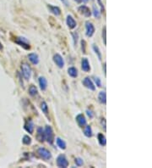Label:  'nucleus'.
<instances>
[{"mask_svg": "<svg viewBox=\"0 0 152 168\" xmlns=\"http://www.w3.org/2000/svg\"><path fill=\"white\" fill-rule=\"evenodd\" d=\"M83 163H84V161H83V160L81 158H76L75 159V164H76V166L81 167L83 165Z\"/></svg>", "mask_w": 152, "mask_h": 168, "instance_id": "c85d7f7f", "label": "nucleus"}, {"mask_svg": "<svg viewBox=\"0 0 152 168\" xmlns=\"http://www.w3.org/2000/svg\"><path fill=\"white\" fill-rule=\"evenodd\" d=\"M81 68L85 72H89L91 70V66L90 63L87 58H83L81 60Z\"/></svg>", "mask_w": 152, "mask_h": 168, "instance_id": "f8f14e48", "label": "nucleus"}, {"mask_svg": "<svg viewBox=\"0 0 152 168\" xmlns=\"http://www.w3.org/2000/svg\"><path fill=\"white\" fill-rule=\"evenodd\" d=\"M86 112H87V115H88V116H89L90 118H92V117H93V116H94V115H93V113H92V111H91V110H86Z\"/></svg>", "mask_w": 152, "mask_h": 168, "instance_id": "72a5a7b5", "label": "nucleus"}, {"mask_svg": "<svg viewBox=\"0 0 152 168\" xmlns=\"http://www.w3.org/2000/svg\"><path fill=\"white\" fill-rule=\"evenodd\" d=\"M66 21H67V25H68V27H69V29H74V28H75L76 26H77L76 21H74V19L71 15H68V16H67Z\"/></svg>", "mask_w": 152, "mask_h": 168, "instance_id": "ddd939ff", "label": "nucleus"}, {"mask_svg": "<svg viewBox=\"0 0 152 168\" xmlns=\"http://www.w3.org/2000/svg\"><path fill=\"white\" fill-rule=\"evenodd\" d=\"M101 124L102 127H104V130H106V120H105V118H102L101 119Z\"/></svg>", "mask_w": 152, "mask_h": 168, "instance_id": "473e14b6", "label": "nucleus"}, {"mask_svg": "<svg viewBox=\"0 0 152 168\" xmlns=\"http://www.w3.org/2000/svg\"><path fill=\"white\" fill-rule=\"evenodd\" d=\"M72 35L74 36V43H77V40H78V34L75 37V33H72Z\"/></svg>", "mask_w": 152, "mask_h": 168, "instance_id": "f704fd0d", "label": "nucleus"}, {"mask_svg": "<svg viewBox=\"0 0 152 168\" xmlns=\"http://www.w3.org/2000/svg\"><path fill=\"white\" fill-rule=\"evenodd\" d=\"M37 154L41 158H42L43 160H46V161H48L52 158L51 152L43 147H41L37 149Z\"/></svg>", "mask_w": 152, "mask_h": 168, "instance_id": "f03ea898", "label": "nucleus"}, {"mask_svg": "<svg viewBox=\"0 0 152 168\" xmlns=\"http://www.w3.org/2000/svg\"><path fill=\"white\" fill-rule=\"evenodd\" d=\"M37 93H38V91H37L36 87L34 85H31L29 88V94H30V96H36L37 94Z\"/></svg>", "mask_w": 152, "mask_h": 168, "instance_id": "5701e85b", "label": "nucleus"}, {"mask_svg": "<svg viewBox=\"0 0 152 168\" xmlns=\"http://www.w3.org/2000/svg\"><path fill=\"white\" fill-rule=\"evenodd\" d=\"M24 128L26 129V131L27 133H29L30 134L33 133V132H34V123H33L31 119H27L26 121L25 125H24Z\"/></svg>", "mask_w": 152, "mask_h": 168, "instance_id": "39448f33", "label": "nucleus"}, {"mask_svg": "<svg viewBox=\"0 0 152 168\" xmlns=\"http://www.w3.org/2000/svg\"><path fill=\"white\" fill-rule=\"evenodd\" d=\"M98 100H99V102L101 104H106L107 103V94H106L105 91H101V92L99 93Z\"/></svg>", "mask_w": 152, "mask_h": 168, "instance_id": "a211bd4d", "label": "nucleus"}, {"mask_svg": "<svg viewBox=\"0 0 152 168\" xmlns=\"http://www.w3.org/2000/svg\"><path fill=\"white\" fill-rule=\"evenodd\" d=\"M56 142H57L58 146L61 149H66V143H65L62 138H60V137H57Z\"/></svg>", "mask_w": 152, "mask_h": 168, "instance_id": "4be33fe9", "label": "nucleus"}, {"mask_svg": "<svg viewBox=\"0 0 152 168\" xmlns=\"http://www.w3.org/2000/svg\"><path fill=\"white\" fill-rule=\"evenodd\" d=\"M76 122L80 127H84L86 125V119L83 114H79L76 116Z\"/></svg>", "mask_w": 152, "mask_h": 168, "instance_id": "9b49d317", "label": "nucleus"}, {"mask_svg": "<svg viewBox=\"0 0 152 168\" xmlns=\"http://www.w3.org/2000/svg\"><path fill=\"white\" fill-rule=\"evenodd\" d=\"M68 73L71 77H77L78 76V70L75 67H70L68 69Z\"/></svg>", "mask_w": 152, "mask_h": 168, "instance_id": "6ab92c4d", "label": "nucleus"}, {"mask_svg": "<svg viewBox=\"0 0 152 168\" xmlns=\"http://www.w3.org/2000/svg\"><path fill=\"white\" fill-rule=\"evenodd\" d=\"M53 61L55 62V64L59 68H63L64 66V60H63V57L59 54H56L53 56Z\"/></svg>", "mask_w": 152, "mask_h": 168, "instance_id": "9d476101", "label": "nucleus"}, {"mask_svg": "<svg viewBox=\"0 0 152 168\" xmlns=\"http://www.w3.org/2000/svg\"><path fill=\"white\" fill-rule=\"evenodd\" d=\"M93 15H94V16L95 17V18H100V16H101V13H100V11H99V9L96 8V6L94 4L93 5Z\"/></svg>", "mask_w": 152, "mask_h": 168, "instance_id": "a878e982", "label": "nucleus"}, {"mask_svg": "<svg viewBox=\"0 0 152 168\" xmlns=\"http://www.w3.org/2000/svg\"><path fill=\"white\" fill-rule=\"evenodd\" d=\"M94 80H95V82L96 84V86H98L99 88L101 87V79L99 77H94Z\"/></svg>", "mask_w": 152, "mask_h": 168, "instance_id": "c756f323", "label": "nucleus"}, {"mask_svg": "<svg viewBox=\"0 0 152 168\" xmlns=\"http://www.w3.org/2000/svg\"><path fill=\"white\" fill-rule=\"evenodd\" d=\"M47 7H48L49 10H50V12H52L53 15H55L56 16H59V15H60L61 10L59 7H56V6H52V5H48Z\"/></svg>", "mask_w": 152, "mask_h": 168, "instance_id": "f3484780", "label": "nucleus"}, {"mask_svg": "<svg viewBox=\"0 0 152 168\" xmlns=\"http://www.w3.org/2000/svg\"><path fill=\"white\" fill-rule=\"evenodd\" d=\"M15 42L18 43L19 45L22 46L26 49H30V44L25 37H17V39L15 40Z\"/></svg>", "mask_w": 152, "mask_h": 168, "instance_id": "423d86ee", "label": "nucleus"}, {"mask_svg": "<svg viewBox=\"0 0 152 168\" xmlns=\"http://www.w3.org/2000/svg\"><path fill=\"white\" fill-rule=\"evenodd\" d=\"M93 49H94V51H95V54L97 55V57H98L99 60H101V51H100V49H99L98 46H96L95 44H94V45H93Z\"/></svg>", "mask_w": 152, "mask_h": 168, "instance_id": "393cba45", "label": "nucleus"}, {"mask_svg": "<svg viewBox=\"0 0 152 168\" xmlns=\"http://www.w3.org/2000/svg\"><path fill=\"white\" fill-rule=\"evenodd\" d=\"M21 70L24 77L26 80H29L31 77V68L30 67V66L26 63H23L21 65Z\"/></svg>", "mask_w": 152, "mask_h": 168, "instance_id": "7ed1b4c3", "label": "nucleus"}, {"mask_svg": "<svg viewBox=\"0 0 152 168\" xmlns=\"http://www.w3.org/2000/svg\"><path fill=\"white\" fill-rule=\"evenodd\" d=\"M107 27H104V28H103V30H102V39H103V42H104V44L106 45L107 44Z\"/></svg>", "mask_w": 152, "mask_h": 168, "instance_id": "cd10ccee", "label": "nucleus"}, {"mask_svg": "<svg viewBox=\"0 0 152 168\" xmlns=\"http://www.w3.org/2000/svg\"><path fill=\"white\" fill-rule=\"evenodd\" d=\"M44 133H45V140H47L49 143L52 144L54 139V133H53V128L50 126H46Z\"/></svg>", "mask_w": 152, "mask_h": 168, "instance_id": "f257e3e1", "label": "nucleus"}, {"mask_svg": "<svg viewBox=\"0 0 152 168\" xmlns=\"http://www.w3.org/2000/svg\"><path fill=\"white\" fill-rule=\"evenodd\" d=\"M82 1H83L84 3H87V2H88L89 0H82Z\"/></svg>", "mask_w": 152, "mask_h": 168, "instance_id": "58836bf2", "label": "nucleus"}, {"mask_svg": "<svg viewBox=\"0 0 152 168\" xmlns=\"http://www.w3.org/2000/svg\"><path fill=\"white\" fill-rule=\"evenodd\" d=\"M61 1H62L63 3H64L66 5H68V1H67V0H61Z\"/></svg>", "mask_w": 152, "mask_h": 168, "instance_id": "c9c22d12", "label": "nucleus"}, {"mask_svg": "<svg viewBox=\"0 0 152 168\" xmlns=\"http://www.w3.org/2000/svg\"><path fill=\"white\" fill-rule=\"evenodd\" d=\"M84 134L86 135L87 137H92V129H91V126H86L85 127V129H84Z\"/></svg>", "mask_w": 152, "mask_h": 168, "instance_id": "412c9836", "label": "nucleus"}, {"mask_svg": "<svg viewBox=\"0 0 152 168\" xmlns=\"http://www.w3.org/2000/svg\"><path fill=\"white\" fill-rule=\"evenodd\" d=\"M86 36L88 37H91L93 36V34L95 33V27L93 26V24L90 21H86Z\"/></svg>", "mask_w": 152, "mask_h": 168, "instance_id": "6e6552de", "label": "nucleus"}, {"mask_svg": "<svg viewBox=\"0 0 152 168\" xmlns=\"http://www.w3.org/2000/svg\"><path fill=\"white\" fill-rule=\"evenodd\" d=\"M81 44H82V51H83L84 54H86V41L82 40V41H81Z\"/></svg>", "mask_w": 152, "mask_h": 168, "instance_id": "7c9ffc66", "label": "nucleus"}, {"mask_svg": "<svg viewBox=\"0 0 152 168\" xmlns=\"http://www.w3.org/2000/svg\"><path fill=\"white\" fill-rule=\"evenodd\" d=\"M41 109L42 112L45 115H47L48 114V106H47V103L45 101L41 102Z\"/></svg>", "mask_w": 152, "mask_h": 168, "instance_id": "b1692460", "label": "nucleus"}, {"mask_svg": "<svg viewBox=\"0 0 152 168\" xmlns=\"http://www.w3.org/2000/svg\"><path fill=\"white\" fill-rule=\"evenodd\" d=\"M98 1V3H99V5H100V7H101V12H104V6H103V3H101V0H97Z\"/></svg>", "mask_w": 152, "mask_h": 168, "instance_id": "2f4dec72", "label": "nucleus"}, {"mask_svg": "<svg viewBox=\"0 0 152 168\" xmlns=\"http://www.w3.org/2000/svg\"><path fill=\"white\" fill-rule=\"evenodd\" d=\"M78 11L81 15H83L84 16H86V17H90L91 15V11L90 10V9L88 7L85 6V5H82V6L79 7L78 8Z\"/></svg>", "mask_w": 152, "mask_h": 168, "instance_id": "1a4fd4ad", "label": "nucleus"}, {"mask_svg": "<svg viewBox=\"0 0 152 168\" xmlns=\"http://www.w3.org/2000/svg\"><path fill=\"white\" fill-rule=\"evenodd\" d=\"M36 138L40 142H43L45 140V133L44 130L42 127H38L37 128V134H36Z\"/></svg>", "mask_w": 152, "mask_h": 168, "instance_id": "2eb2a0df", "label": "nucleus"}, {"mask_svg": "<svg viewBox=\"0 0 152 168\" xmlns=\"http://www.w3.org/2000/svg\"><path fill=\"white\" fill-rule=\"evenodd\" d=\"M0 50H3V45H2L1 42H0Z\"/></svg>", "mask_w": 152, "mask_h": 168, "instance_id": "4c0bfd02", "label": "nucleus"}, {"mask_svg": "<svg viewBox=\"0 0 152 168\" xmlns=\"http://www.w3.org/2000/svg\"><path fill=\"white\" fill-rule=\"evenodd\" d=\"M39 85L40 88L42 91H45L47 88V81L45 77L43 76H40L39 77Z\"/></svg>", "mask_w": 152, "mask_h": 168, "instance_id": "4468645a", "label": "nucleus"}, {"mask_svg": "<svg viewBox=\"0 0 152 168\" xmlns=\"http://www.w3.org/2000/svg\"><path fill=\"white\" fill-rule=\"evenodd\" d=\"M28 58H29V60H30L33 65H37L39 63V57L36 54H33V53L30 54L28 55Z\"/></svg>", "mask_w": 152, "mask_h": 168, "instance_id": "dca6fc26", "label": "nucleus"}, {"mask_svg": "<svg viewBox=\"0 0 152 168\" xmlns=\"http://www.w3.org/2000/svg\"><path fill=\"white\" fill-rule=\"evenodd\" d=\"M97 138H98V141H99V143L101 145V146H105L107 144V140H106V137L102 133H99L97 135Z\"/></svg>", "mask_w": 152, "mask_h": 168, "instance_id": "aec40b11", "label": "nucleus"}, {"mask_svg": "<svg viewBox=\"0 0 152 168\" xmlns=\"http://www.w3.org/2000/svg\"><path fill=\"white\" fill-rule=\"evenodd\" d=\"M57 165L59 167L66 168L68 166V161L64 155H60L57 158Z\"/></svg>", "mask_w": 152, "mask_h": 168, "instance_id": "20e7f679", "label": "nucleus"}, {"mask_svg": "<svg viewBox=\"0 0 152 168\" xmlns=\"http://www.w3.org/2000/svg\"><path fill=\"white\" fill-rule=\"evenodd\" d=\"M83 85L86 87V88H87L88 89H90L91 91H95V85H94V83H93V82L91 80V78L90 77H86L84 80H83Z\"/></svg>", "mask_w": 152, "mask_h": 168, "instance_id": "0eeeda50", "label": "nucleus"}, {"mask_svg": "<svg viewBox=\"0 0 152 168\" xmlns=\"http://www.w3.org/2000/svg\"><path fill=\"white\" fill-rule=\"evenodd\" d=\"M76 3H80L81 2H82V0H74Z\"/></svg>", "mask_w": 152, "mask_h": 168, "instance_id": "e433bc0d", "label": "nucleus"}, {"mask_svg": "<svg viewBox=\"0 0 152 168\" xmlns=\"http://www.w3.org/2000/svg\"><path fill=\"white\" fill-rule=\"evenodd\" d=\"M22 142H23V143H24V144H26V145H29V144H30V143H31V138H30L28 135H25V136L23 137Z\"/></svg>", "mask_w": 152, "mask_h": 168, "instance_id": "bb28decb", "label": "nucleus"}]
</instances>
